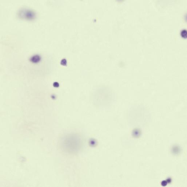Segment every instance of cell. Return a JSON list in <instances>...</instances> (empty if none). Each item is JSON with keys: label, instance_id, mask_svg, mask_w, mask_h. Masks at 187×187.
I'll list each match as a JSON object with an SVG mask.
<instances>
[{"label": "cell", "instance_id": "1", "mask_svg": "<svg viewBox=\"0 0 187 187\" xmlns=\"http://www.w3.org/2000/svg\"><path fill=\"white\" fill-rule=\"evenodd\" d=\"M19 18L22 20H33L36 18V14L34 11L27 8H21L18 12Z\"/></svg>", "mask_w": 187, "mask_h": 187}, {"label": "cell", "instance_id": "2", "mask_svg": "<svg viewBox=\"0 0 187 187\" xmlns=\"http://www.w3.org/2000/svg\"><path fill=\"white\" fill-rule=\"evenodd\" d=\"M41 57L39 55L36 54L32 56L30 59V60L31 62L37 63L39 62L41 60Z\"/></svg>", "mask_w": 187, "mask_h": 187}]
</instances>
